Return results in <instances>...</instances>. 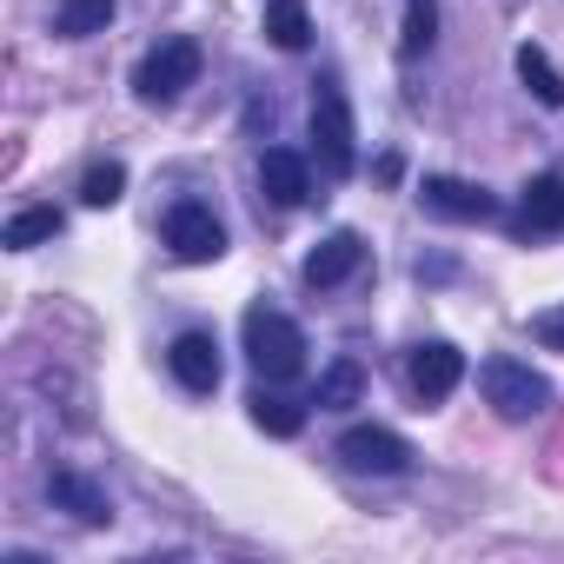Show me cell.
<instances>
[{
  "label": "cell",
  "mask_w": 564,
  "mask_h": 564,
  "mask_svg": "<svg viewBox=\"0 0 564 564\" xmlns=\"http://www.w3.org/2000/svg\"><path fill=\"white\" fill-rule=\"evenodd\" d=\"M246 359H252L259 379H300L306 372V333L286 313L252 306L246 313Z\"/></svg>",
  "instance_id": "6da1fadb"
},
{
  "label": "cell",
  "mask_w": 564,
  "mask_h": 564,
  "mask_svg": "<svg viewBox=\"0 0 564 564\" xmlns=\"http://www.w3.org/2000/svg\"><path fill=\"white\" fill-rule=\"evenodd\" d=\"M478 386H485V399H491L498 419H538V412H551V379L531 372V366L511 359V352L485 359V366H478Z\"/></svg>",
  "instance_id": "7a4b0ae2"
},
{
  "label": "cell",
  "mask_w": 564,
  "mask_h": 564,
  "mask_svg": "<svg viewBox=\"0 0 564 564\" xmlns=\"http://www.w3.org/2000/svg\"><path fill=\"white\" fill-rule=\"evenodd\" d=\"M313 153H319V166H326L333 180H346V173L359 166L352 107H346V94H339L333 80H319V87H313Z\"/></svg>",
  "instance_id": "3957f363"
},
{
  "label": "cell",
  "mask_w": 564,
  "mask_h": 564,
  "mask_svg": "<svg viewBox=\"0 0 564 564\" xmlns=\"http://www.w3.org/2000/svg\"><path fill=\"white\" fill-rule=\"evenodd\" d=\"M193 80H199V47H193V41H160V47L133 67V94H140L147 107L180 100Z\"/></svg>",
  "instance_id": "277c9868"
},
{
  "label": "cell",
  "mask_w": 564,
  "mask_h": 564,
  "mask_svg": "<svg viewBox=\"0 0 564 564\" xmlns=\"http://www.w3.org/2000/svg\"><path fill=\"white\" fill-rule=\"evenodd\" d=\"M166 246H173V259H186V265H213V259L226 252V226L213 219V206L180 199V206L166 213Z\"/></svg>",
  "instance_id": "5b68a950"
},
{
  "label": "cell",
  "mask_w": 564,
  "mask_h": 564,
  "mask_svg": "<svg viewBox=\"0 0 564 564\" xmlns=\"http://www.w3.org/2000/svg\"><path fill=\"white\" fill-rule=\"evenodd\" d=\"M339 458H346L352 471H372V478H399V471L412 465V445H405L399 432H386V425H352V432L339 438Z\"/></svg>",
  "instance_id": "8992f818"
},
{
  "label": "cell",
  "mask_w": 564,
  "mask_h": 564,
  "mask_svg": "<svg viewBox=\"0 0 564 564\" xmlns=\"http://www.w3.org/2000/svg\"><path fill=\"white\" fill-rule=\"evenodd\" d=\"M419 199H425V213H438V219H491L498 213V199L485 193V186H471V180H458V173H425V186H419Z\"/></svg>",
  "instance_id": "52a82bcc"
},
{
  "label": "cell",
  "mask_w": 564,
  "mask_h": 564,
  "mask_svg": "<svg viewBox=\"0 0 564 564\" xmlns=\"http://www.w3.org/2000/svg\"><path fill=\"white\" fill-rule=\"evenodd\" d=\"M458 379H465V352H458L452 339H425V346L412 352V392H419L425 405L452 399V392H458Z\"/></svg>",
  "instance_id": "ba28073f"
},
{
  "label": "cell",
  "mask_w": 564,
  "mask_h": 564,
  "mask_svg": "<svg viewBox=\"0 0 564 564\" xmlns=\"http://www.w3.org/2000/svg\"><path fill=\"white\" fill-rule=\"evenodd\" d=\"M259 186H265L272 206H306V199H313V166H306V153L265 147V153H259Z\"/></svg>",
  "instance_id": "9c48e42d"
},
{
  "label": "cell",
  "mask_w": 564,
  "mask_h": 564,
  "mask_svg": "<svg viewBox=\"0 0 564 564\" xmlns=\"http://www.w3.org/2000/svg\"><path fill=\"white\" fill-rule=\"evenodd\" d=\"M166 366H173V379H180L186 392H219V346H213L206 333H180V339L166 346Z\"/></svg>",
  "instance_id": "30bf717a"
},
{
  "label": "cell",
  "mask_w": 564,
  "mask_h": 564,
  "mask_svg": "<svg viewBox=\"0 0 564 564\" xmlns=\"http://www.w3.org/2000/svg\"><path fill=\"white\" fill-rule=\"evenodd\" d=\"M47 498L61 511H74L80 524H113V498L94 478H80V471H47Z\"/></svg>",
  "instance_id": "8fae6325"
},
{
  "label": "cell",
  "mask_w": 564,
  "mask_h": 564,
  "mask_svg": "<svg viewBox=\"0 0 564 564\" xmlns=\"http://www.w3.org/2000/svg\"><path fill=\"white\" fill-rule=\"evenodd\" d=\"M359 259H366V239H359V232H333V239H319L313 259H306V286H339V279L359 272Z\"/></svg>",
  "instance_id": "7c38bea8"
},
{
  "label": "cell",
  "mask_w": 564,
  "mask_h": 564,
  "mask_svg": "<svg viewBox=\"0 0 564 564\" xmlns=\"http://www.w3.org/2000/svg\"><path fill=\"white\" fill-rule=\"evenodd\" d=\"M524 232H564V180L557 173H538L524 186V206H518Z\"/></svg>",
  "instance_id": "4fadbf2b"
},
{
  "label": "cell",
  "mask_w": 564,
  "mask_h": 564,
  "mask_svg": "<svg viewBox=\"0 0 564 564\" xmlns=\"http://www.w3.org/2000/svg\"><path fill=\"white\" fill-rule=\"evenodd\" d=\"M265 41H272V47H286V54H300V47L313 41L306 0H265Z\"/></svg>",
  "instance_id": "5bb4252c"
},
{
  "label": "cell",
  "mask_w": 564,
  "mask_h": 564,
  "mask_svg": "<svg viewBox=\"0 0 564 564\" xmlns=\"http://www.w3.org/2000/svg\"><path fill=\"white\" fill-rule=\"evenodd\" d=\"M246 405H252V425H259V432H272V438H300V425H306V405H300V399H286V392H265V386H259Z\"/></svg>",
  "instance_id": "9a60e30c"
},
{
  "label": "cell",
  "mask_w": 564,
  "mask_h": 564,
  "mask_svg": "<svg viewBox=\"0 0 564 564\" xmlns=\"http://www.w3.org/2000/svg\"><path fill=\"white\" fill-rule=\"evenodd\" d=\"M113 14H120V0H61L54 28H61V41H94V34H107Z\"/></svg>",
  "instance_id": "2e32d148"
},
{
  "label": "cell",
  "mask_w": 564,
  "mask_h": 564,
  "mask_svg": "<svg viewBox=\"0 0 564 564\" xmlns=\"http://www.w3.org/2000/svg\"><path fill=\"white\" fill-rule=\"evenodd\" d=\"M359 399H366V372H359V359H339V366H326V379H319L313 405H319V412H352Z\"/></svg>",
  "instance_id": "e0dca14e"
},
{
  "label": "cell",
  "mask_w": 564,
  "mask_h": 564,
  "mask_svg": "<svg viewBox=\"0 0 564 564\" xmlns=\"http://www.w3.org/2000/svg\"><path fill=\"white\" fill-rule=\"evenodd\" d=\"M67 219L54 213V206H28V213H14L8 219V232H0V246H8V252H34V246H47L54 232H61Z\"/></svg>",
  "instance_id": "ac0fdd59"
},
{
  "label": "cell",
  "mask_w": 564,
  "mask_h": 564,
  "mask_svg": "<svg viewBox=\"0 0 564 564\" xmlns=\"http://www.w3.org/2000/svg\"><path fill=\"white\" fill-rule=\"evenodd\" d=\"M438 41V0H405V28H399V54L405 61H425Z\"/></svg>",
  "instance_id": "d6986e66"
},
{
  "label": "cell",
  "mask_w": 564,
  "mask_h": 564,
  "mask_svg": "<svg viewBox=\"0 0 564 564\" xmlns=\"http://www.w3.org/2000/svg\"><path fill=\"white\" fill-rule=\"evenodd\" d=\"M518 80L531 87V100H544V107H564V74L544 61V47H518Z\"/></svg>",
  "instance_id": "ffe728a7"
},
{
  "label": "cell",
  "mask_w": 564,
  "mask_h": 564,
  "mask_svg": "<svg viewBox=\"0 0 564 564\" xmlns=\"http://www.w3.org/2000/svg\"><path fill=\"white\" fill-rule=\"evenodd\" d=\"M120 193H127V166H87V180H80V199L87 206H120Z\"/></svg>",
  "instance_id": "44dd1931"
}]
</instances>
